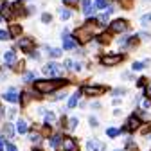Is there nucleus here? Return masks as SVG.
Returning <instances> with one entry per match:
<instances>
[{"label":"nucleus","mask_w":151,"mask_h":151,"mask_svg":"<svg viewBox=\"0 0 151 151\" xmlns=\"http://www.w3.org/2000/svg\"><path fill=\"white\" fill-rule=\"evenodd\" d=\"M63 85H67V81H63V79H40V81L34 83V88L40 93H50Z\"/></svg>","instance_id":"nucleus-1"},{"label":"nucleus","mask_w":151,"mask_h":151,"mask_svg":"<svg viewBox=\"0 0 151 151\" xmlns=\"http://www.w3.org/2000/svg\"><path fill=\"white\" fill-rule=\"evenodd\" d=\"M93 25L92 22H88L86 25H83V27H79L78 31H76V38H78V42H81V43H86V42H90L92 40V36H93Z\"/></svg>","instance_id":"nucleus-2"},{"label":"nucleus","mask_w":151,"mask_h":151,"mask_svg":"<svg viewBox=\"0 0 151 151\" xmlns=\"http://www.w3.org/2000/svg\"><path fill=\"white\" fill-rule=\"evenodd\" d=\"M121 61H122V56H121V54H111V56H103V58H101V63L106 65V67L119 65Z\"/></svg>","instance_id":"nucleus-3"},{"label":"nucleus","mask_w":151,"mask_h":151,"mask_svg":"<svg viewBox=\"0 0 151 151\" xmlns=\"http://www.w3.org/2000/svg\"><path fill=\"white\" fill-rule=\"evenodd\" d=\"M81 92L86 93V96H90V97H93V96H101V93H104L106 88L104 86H83Z\"/></svg>","instance_id":"nucleus-4"},{"label":"nucleus","mask_w":151,"mask_h":151,"mask_svg":"<svg viewBox=\"0 0 151 151\" xmlns=\"http://www.w3.org/2000/svg\"><path fill=\"white\" fill-rule=\"evenodd\" d=\"M139 126H140V119H139V115H131V117L126 121L124 129H128V131H135V129H139Z\"/></svg>","instance_id":"nucleus-5"},{"label":"nucleus","mask_w":151,"mask_h":151,"mask_svg":"<svg viewBox=\"0 0 151 151\" xmlns=\"http://www.w3.org/2000/svg\"><path fill=\"white\" fill-rule=\"evenodd\" d=\"M128 29V22L126 20H113L111 25H110V31L111 32H122Z\"/></svg>","instance_id":"nucleus-6"},{"label":"nucleus","mask_w":151,"mask_h":151,"mask_svg":"<svg viewBox=\"0 0 151 151\" xmlns=\"http://www.w3.org/2000/svg\"><path fill=\"white\" fill-rule=\"evenodd\" d=\"M63 149L65 151H79V146H78V142H76V139L65 137L63 139Z\"/></svg>","instance_id":"nucleus-7"},{"label":"nucleus","mask_w":151,"mask_h":151,"mask_svg":"<svg viewBox=\"0 0 151 151\" xmlns=\"http://www.w3.org/2000/svg\"><path fill=\"white\" fill-rule=\"evenodd\" d=\"M43 72H45L47 76H58V74L61 72V67H60L58 63H49V65H45Z\"/></svg>","instance_id":"nucleus-8"},{"label":"nucleus","mask_w":151,"mask_h":151,"mask_svg":"<svg viewBox=\"0 0 151 151\" xmlns=\"http://www.w3.org/2000/svg\"><path fill=\"white\" fill-rule=\"evenodd\" d=\"M86 147H88V151H104V144H103L101 140H97V139L88 140Z\"/></svg>","instance_id":"nucleus-9"},{"label":"nucleus","mask_w":151,"mask_h":151,"mask_svg":"<svg viewBox=\"0 0 151 151\" xmlns=\"http://www.w3.org/2000/svg\"><path fill=\"white\" fill-rule=\"evenodd\" d=\"M76 45H78V40L72 38V36H68L67 32H63V47L68 50V49H74Z\"/></svg>","instance_id":"nucleus-10"},{"label":"nucleus","mask_w":151,"mask_h":151,"mask_svg":"<svg viewBox=\"0 0 151 151\" xmlns=\"http://www.w3.org/2000/svg\"><path fill=\"white\" fill-rule=\"evenodd\" d=\"M18 45H20V49L25 50V52H32V47H34V43H32L31 38H22V40L18 42Z\"/></svg>","instance_id":"nucleus-11"},{"label":"nucleus","mask_w":151,"mask_h":151,"mask_svg":"<svg viewBox=\"0 0 151 151\" xmlns=\"http://www.w3.org/2000/svg\"><path fill=\"white\" fill-rule=\"evenodd\" d=\"M4 99L9 101V103H18V92L14 88H9L6 93H4Z\"/></svg>","instance_id":"nucleus-12"},{"label":"nucleus","mask_w":151,"mask_h":151,"mask_svg":"<svg viewBox=\"0 0 151 151\" xmlns=\"http://www.w3.org/2000/svg\"><path fill=\"white\" fill-rule=\"evenodd\" d=\"M11 9H13V6H9V4H2L0 6V16H4V18H9L13 13H11Z\"/></svg>","instance_id":"nucleus-13"},{"label":"nucleus","mask_w":151,"mask_h":151,"mask_svg":"<svg viewBox=\"0 0 151 151\" xmlns=\"http://www.w3.org/2000/svg\"><path fill=\"white\" fill-rule=\"evenodd\" d=\"M27 129H29V126H27V122L24 119H20L16 122V131H18V133H27Z\"/></svg>","instance_id":"nucleus-14"},{"label":"nucleus","mask_w":151,"mask_h":151,"mask_svg":"<svg viewBox=\"0 0 151 151\" xmlns=\"http://www.w3.org/2000/svg\"><path fill=\"white\" fill-rule=\"evenodd\" d=\"M4 61H6L7 65H11V63H14V61H16V56H14V52H13V50H7V52L4 54Z\"/></svg>","instance_id":"nucleus-15"},{"label":"nucleus","mask_w":151,"mask_h":151,"mask_svg":"<svg viewBox=\"0 0 151 151\" xmlns=\"http://www.w3.org/2000/svg\"><path fill=\"white\" fill-rule=\"evenodd\" d=\"M9 34H11V36H20V34H22V27L18 25V24H13V25L9 27Z\"/></svg>","instance_id":"nucleus-16"},{"label":"nucleus","mask_w":151,"mask_h":151,"mask_svg":"<svg viewBox=\"0 0 151 151\" xmlns=\"http://www.w3.org/2000/svg\"><path fill=\"white\" fill-rule=\"evenodd\" d=\"M83 13L85 14H92L93 9H92V0H83Z\"/></svg>","instance_id":"nucleus-17"},{"label":"nucleus","mask_w":151,"mask_h":151,"mask_svg":"<svg viewBox=\"0 0 151 151\" xmlns=\"http://www.w3.org/2000/svg\"><path fill=\"white\" fill-rule=\"evenodd\" d=\"M13 9H14V14H22V11H24V6H22V0H16V2L13 4Z\"/></svg>","instance_id":"nucleus-18"},{"label":"nucleus","mask_w":151,"mask_h":151,"mask_svg":"<svg viewBox=\"0 0 151 151\" xmlns=\"http://www.w3.org/2000/svg\"><path fill=\"white\" fill-rule=\"evenodd\" d=\"M78 99H79V92H76L74 96L68 99V108H76V104H78Z\"/></svg>","instance_id":"nucleus-19"},{"label":"nucleus","mask_w":151,"mask_h":151,"mask_svg":"<svg viewBox=\"0 0 151 151\" xmlns=\"http://www.w3.org/2000/svg\"><path fill=\"white\" fill-rule=\"evenodd\" d=\"M60 142H61V135H52V139H50V146L56 149L60 146Z\"/></svg>","instance_id":"nucleus-20"},{"label":"nucleus","mask_w":151,"mask_h":151,"mask_svg":"<svg viewBox=\"0 0 151 151\" xmlns=\"http://www.w3.org/2000/svg\"><path fill=\"white\" fill-rule=\"evenodd\" d=\"M110 40H111V36H110L108 32H103V34L99 36V42H101V43H110Z\"/></svg>","instance_id":"nucleus-21"},{"label":"nucleus","mask_w":151,"mask_h":151,"mask_svg":"<svg viewBox=\"0 0 151 151\" xmlns=\"http://www.w3.org/2000/svg\"><path fill=\"white\" fill-rule=\"evenodd\" d=\"M106 135L113 139V137H117V135H119V129H115V128H108V129H106Z\"/></svg>","instance_id":"nucleus-22"},{"label":"nucleus","mask_w":151,"mask_h":151,"mask_svg":"<svg viewBox=\"0 0 151 151\" xmlns=\"http://www.w3.org/2000/svg\"><path fill=\"white\" fill-rule=\"evenodd\" d=\"M49 54L52 56V58H60V56H61V49H49Z\"/></svg>","instance_id":"nucleus-23"},{"label":"nucleus","mask_w":151,"mask_h":151,"mask_svg":"<svg viewBox=\"0 0 151 151\" xmlns=\"http://www.w3.org/2000/svg\"><path fill=\"white\" fill-rule=\"evenodd\" d=\"M54 119H56V117H54V113H52V111H50V113H45V124H52Z\"/></svg>","instance_id":"nucleus-24"},{"label":"nucleus","mask_w":151,"mask_h":151,"mask_svg":"<svg viewBox=\"0 0 151 151\" xmlns=\"http://www.w3.org/2000/svg\"><path fill=\"white\" fill-rule=\"evenodd\" d=\"M11 38V34H9V31H0V40L2 42H6V40H9Z\"/></svg>","instance_id":"nucleus-25"},{"label":"nucleus","mask_w":151,"mask_h":151,"mask_svg":"<svg viewBox=\"0 0 151 151\" xmlns=\"http://www.w3.org/2000/svg\"><path fill=\"white\" fill-rule=\"evenodd\" d=\"M60 16H61V20H68V18H70V11L68 9H61Z\"/></svg>","instance_id":"nucleus-26"},{"label":"nucleus","mask_w":151,"mask_h":151,"mask_svg":"<svg viewBox=\"0 0 151 151\" xmlns=\"http://www.w3.org/2000/svg\"><path fill=\"white\" fill-rule=\"evenodd\" d=\"M4 129H6V135H7V137H13L14 129H13V126H11V124H6V128H4Z\"/></svg>","instance_id":"nucleus-27"},{"label":"nucleus","mask_w":151,"mask_h":151,"mask_svg":"<svg viewBox=\"0 0 151 151\" xmlns=\"http://www.w3.org/2000/svg\"><path fill=\"white\" fill-rule=\"evenodd\" d=\"M140 22H142L144 25H146V24H149V22H151V13H149V14H144V16L140 18Z\"/></svg>","instance_id":"nucleus-28"},{"label":"nucleus","mask_w":151,"mask_h":151,"mask_svg":"<svg viewBox=\"0 0 151 151\" xmlns=\"http://www.w3.org/2000/svg\"><path fill=\"white\" fill-rule=\"evenodd\" d=\"M144 93H146V97H149V99H151V83H147V85H146Z\"/></svg>","instance_id":"nucleus-29"},{"label":"nucleus","mask_w":151,"mask_h":151,"mask_svg":"<svg viewBox=\"0 0 151 151\" xmlns=\"http://www.w3.org/2000/svg\"><path fill=\"white\" fill-rule=\"evenodd\" d=\"M144 65H146V63H140V61H135V63H133V70H142V68H144Z\"/></svg>","instance_id":"nucleus-30"},{"label":"nucleus","mask_w":151,"mask_h":151,"mask_svg":"<svg viewBox=\"0 0 151 151\" xmlns=\"http://www.w3.org/2000/svg\"><path fill=\"white\" fill-rule=\"evenodd\" d=\"M96 7H99V9L106 7V0H96Z\"/></svg>","instance_id":"nucleus-31"},{"label":"nucleus","mask_w":151,"mask_h":151,"mask_svg":"<svg viewBox=\"0 0 151 151\" xmlns=\"http://www.w3.org/2000/svg\"><path fill=\"white\" fill-rule=\"evenodd\" d=\"M76 126H78V119H70V121H68V128L74 129Z\"/></svg>","instance_id":"nucleus-32"},{"label":"nucleus","mask_w":151,"mask_h":151,"mask_svg":"<svg viewBox=\"0 0 151 151\" xmlns=\"http://www.w3.org/2000/svg\"><path fill=\"white\" fill-rule=\"evenodd\" d=\"M32 79H34V74H32V72H27L25 78H24V81H32Z\"/></svg>","instance_id":"nucleus-33"},{"label":"nucleus","mask_w":151,"mask_h":151,"mask_svg":"<svg viewBox=\"0 0 151 151\" xmlns=\"http://www.w3.org/2000/svg\"><path fill=\"white\" fill-rule=\"evenodd\" d=\"M65 4H68V6H78L79 4V0H63Z\"/></svg>","instance_id":"nucleus-34"},{"label":"nucleus","mask_w":151,"mask_h":151,"mask_svg":"<svg viewBox=\"0 0 151 151\" xmlns=\"http://www.w3.org/2000/svg\"><path fill=\"white\" fill-rule=\"evenodd\" d=\"M128 149H129V151H139V147H137L133 142H128Z\"/></svg>","instance_id":"nucleus-35"},{"label":"nucleus","mask_w":151,"mask_h":151,"mask_svg":"<svg viewBox=\"0 0 151 151\" xmlns=\"http://www.w3.org/2000/svg\"><path fill=\"white\" fill-rule=\"evenodd\" d=\"M31 140L38 144V142H40V140H42V137H40V135H36V133H34V135H31Z\"/></svg>","instance_id":"nucleus-36"},{"label":"nucleus","mask_w":151,"mask_h":151,"mask_svg":"<svg viewBox=\"0 0 151 151\" xmlns=\"http://www.w3.org/2000/svg\"><path fill=\"white\" fill-rule=\"evenodd\" d=\"M6 151H18V149H16V146H13V144H7V146H6Z\"/></svg>","instance_id":"nucleus-37"},{"label":"nucleus","mask_w":151,"mask_h":151,"mask_svg":"<svg viewBox=\"0 0 151 151\" xmlns=\"http://www.w3.org/2000/svg\"><path fill=\"white\" fill-rule=\"evenodd\" d=\"M42 20H43L45 24H49V22H50V14H47V13H45V14L42 16Z\"/></svg>","instance_id":"nucleus-38"},{"label":"nucleus","mask_w":151,"mask_h":151,"mask_svg":"<svg viewBox=\"0 0 151 151\" xmlns=\"http://www.w3.org/2000/svg\"><path fill=\"white\" fill-rule=\"evenodd\" d=\"M137 85H139V86H144V85H146V78H140V79L137 81Z\"/></svg>","instance_id":"nucleus-39"},{"label":"nucleus","mask_w":151,"mask_h":151,"mask_svg":"<svg viewBox=\"0 0 151 151\" xmlns=\"http://www.w3.org/2000/svg\"><path fill=\"white\" fill-rule=\"evenodd\" d=\"M90 124H92V126H97V119H96V117H90Z\"/></svg>","instance_id":"nucleus-40"},{"label":"nucleus","mask_w":151,"mask_h":151,"mask_svg":"<svg viewBox=\"0 0 151 151\" xmlns=\"http://www.w3.org/2000/svg\"><path fill=\"white\" fill-rule=\"evenodd\" d=\"M65 67H67V68H70V67H72V61H70V60H67V61H65Z\"/></svg>","instance_id":"nucleus-41"},{"label":"nucleus","mask_w":151,"mask_h":151,"mask_svg":"<svg viewBox=\"0 0 151 151\" xmlns=\"http://www.w3.org/2000/svg\"><path fill=\"white\" fill-rule=\"evenodd\" d=\"M149 106H151V101H149V99H147V101H144V108H149Z\"/></svg>","instance_id":"nucleus-42"},{"label":"nucleus","mask_w":151,"mask_h":151,"mask_svg":"<svg viewBox=\"0 0 151 151\" xmlns=\"http://www.w3.org/2000/svg\"><path fill=\"white\" fill-rule=\"evenodd\" d=\"M0 151H4V144L2 142H0Z\"/></svg>","instance_id":"nucleus-43"},{"label":"nucleus","mask_w":151,"mask_h":151,"mask_svg":"<svg viewBox=\"0 0 151 151\" xmlns=\"http://www.w3.org/2000/svg\"><path fill=\"white\" fill-rule=\"evenodd\" d=\"M115 151H121V149H115Z\"/></svg>","instance_id":"nucleus-44"},{"label":"nucleus","mask_w":151,"mask_h":151,"mask_svg":"<svg viewBox=\"0 0 151 151\" xmlns=\"http://www.w3.org/2000/svg\"><path fill=\"white\" fill-rule=\"evenodd\" d=\"M36 151H40V149H36Z\"/></svg>","instance_id":"nucleus-45"},{"label":"nucleus","mask_w":151,"mask_h":151,"mask_svg":"<svg viewBox=\"0 0 151 151\" xmlns=\"http://www.w3.org/2000/svg\"><path fill=\"white\" fill-rule=\"evenodd\" d=\"M0 18H2V16H0Z\"/></svg>","instance_id":"nucleus-46"}]
</instances>
